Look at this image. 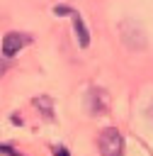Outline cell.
I'll use <instances>...</instances> for the list:
<instances>
[{
  "instance_id": "6da1fadb",
  "label": "cell",
  "mask_w": 153,
  "mask_h": 156,
  "mask_svg": "<svg viewBox=\"0 0 153 156\" xmlns=\"http://www.w3.org/2000/svg\"><path fill=\"white\" fill-rule=\"evenodd\" d=\"M97 149L102 156H121L124 154V136L117 127H107L97 136Z\"/></svg>"
},
{
  "instance_id": "5b68a950",
  "label": "cell",
  "mask_w": 153,
  "mask_h": 156,
  "mask_svg": "<svg viewBox=\"0 0 153 156\" xmlns=\"http://www.w3.org/2000/svg\"><path fill=\"white\" fill-rule=\"evenodd\" d=\"M34 105L39 107V112H41L46 119H53V102H51L49 95H36V98H34Z\"/></svg>"
},
{
  "instance_id": "ba28073f",
  "label": "cell",
  "mask_w": 153,
  "mask_h": 156,
  "mask_svg": "<svg viewBox=\"0 0 153 156\" xmlns=\"http://www.w3.org/2000/svg\"><path fill=\"white\" fill-rule=\"evenodd\" d=\"M53 154H56V156H68V151H66L63 146H56V149H53Z\"/></svg>"
},
{
  "instance_id": "7a4b0ae2",
  "label": "cell",
  "mask_w": 153,
  "mask_h": 156,
  "mask_svg": "<svg viewBox=\"0 0 153 156\" xmlns=\"http://www.w3.org/2000/svg\"><path fill=\"white\" fill-rule=\"evenodd\" d=\"M29 41H32L29 34H22V32H7V34L2 37V56H5V58H12V56H15L19 49H24Z\"/></svg>"
},
{
  "instance_id": "8992f818",
  "label": "cell",
  "mask_w": 153,
  "mask_h": 156,
  "mask_svg": "<svg viewBox=\"0 0 153 156\" xmlns=\"http://www.w3.org/2000/svg\"><path fill=\"white\" fill-rule=\"evenodd\" d=\"M53 12H56L58 17H63V15H73V10H70L68 5H56V7H53Z\"/></svg>"
},
{
  "instance_id": "3957f363",
  "label": "cell",
  "mask_w": 153,
  "mask_h": 156,
  "mask_svg": "<svg viewBox=\"0 0 153 156\" xmlns=\"http://www.w3.org/2000/svg\"><path fill=\"white\" fill-rule=\"evenodd\" d=\"M70 17H73V29H75V37H78V44H80V46L85 49V46L90 44V32H87V27H85V22H83V17H80V15L75 12V10H73V15H70Z\"/></svg>"
},
{
  "instance_id": "277c9868",
  "label": "cell",
  "mask_w": 153,
  "mask_h": 156,
  "mask_svg": "<svg viewBox=\"0 0 153 156\" xmlns=\"http://www.w3.org/2000/svg\"><path fill=\"white\" fill-rule=\"evenodd\" d=\"M87 102H90V110H92V112H104V110H107V105H109L107 93H104V90H100V88H92V90H90Z\"/></svg>"
},
{
  "instance_id": "52a82bcc",
  "label": "cell",
  "mask_w": 153,
  "mask_h": 156,
  "mask_svg": "<svg viewBox=\"0 0 153 156\" xmlns=\"http://www.w3.org/2000/svg\"><path fill=\"white\" fill-rule=\"evenodd\" d=\"M0 154H7V156H22L19 151H15L12 146H5V144H0Z\"/></svg>"
}]
</instances>
